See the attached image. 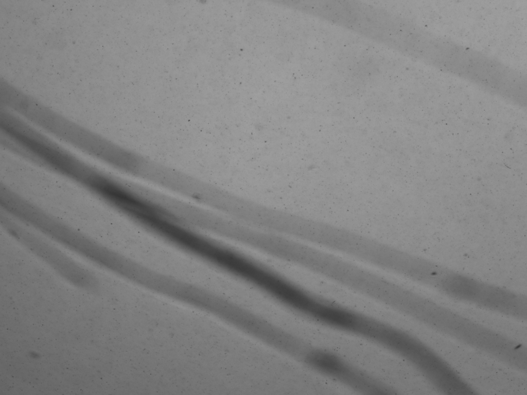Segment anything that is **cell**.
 Returning <instances> with one entry per match:
<instances>
[{
  "label": "cell",
  "instance_id": "7a4b0ae2",
  "mask_svg": "<svg viewBox=\"0 0 527 395\" xmlns=\"http://www.w3.org/2000/svg\"><path fill=\"white\" fill-rule=\"evenodd\" d=\"M1 224L14 239L69 283L89 291L97 290V279L90 271L45 239L6 216H1Z\"/></svg>",
  "mask_w": 527,
  "mask_h": 395
},
{
  "label": "cell",
  "instance_id": "6da1fadb",
  "mask_svg": "<svg viewBox=\"0 0 527 395\" xmlns=\"http://www.w3.org/2000/svg\"><path fill=\"white\" fill-rule=\"evenodd\" d=\"M21 222L99 266L115 267V255L110 250L33 204L25 209Z\"/></svg>",
  "mask_w": 527,
  "mask_h": 395
},
{
  "label": "cell",
  "instance_id": "3957f363",
  "mask_svg": "<svg viewBox=\"0 0 527 395\" xmlns=\"http://www.w3.org/2000/svg\"><path fill=\"white\" fill-rule=\"evenodd\" d=\"M314 370L357 391L371 394L389 393L388 387L363 371L349 365L332 352L311 348L304 362Z\"/></svg>",
  "mask_w": 527,
  "mask_h": 395
},
{
  "label": "cell",
  "instance_id": "5b68a950",
  "mask_svg": "<svg viewBox=\"0 0 527 395\" xmlns=\"http://www.w3.org/2000/svg\"><path fill=\"white\" fill-rule=\"evenodd\" d=\"M476 304L518 320L526 319V296L498 285L484 282Z\"/></svg>",
  "mask_w": 527,
  "mask_h": 395
},
{
  "label": "cell",
  "instance_id": "277c9868",
  "mask_svg": "<svg viewBox=\"0 0 527 395\" xmlns=\"http://www.w3.org/2000/svg\"><path fill=\"white\" fill-rule=\"evenodd\" d=\"M455 338L508 366L517 360L522 348L511 338L469 319Z\"/></svg>",
  "mask_w": 527,
  "mask_h": 395
},
{
  "label": "cell",
  "instance_id": "8992f818",
  "mask_svg": "<svg viewBox=\"0 0 527 395\" xmlns=\"http://www.w3.org/2000/svg\"><path fill=\"white\" fill-rule=\"evenodd\" d=\"M484 283L470 276L448 268L435 288L455 299L476 304Z\"/></svg>",
  "mask_w": 527,
  "mask_h": 395
}]
</instances>
